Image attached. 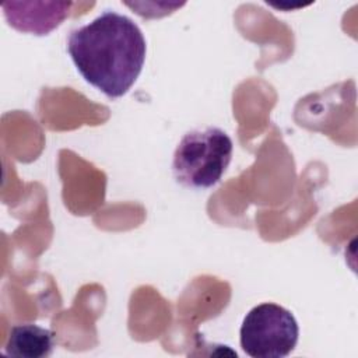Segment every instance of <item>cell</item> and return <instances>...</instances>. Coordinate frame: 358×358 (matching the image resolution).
<instances>
[{
  "instance_id": "277c9868",
  "label": "cell",
  "mask_w": 358,
  "mask_h": 358,
  "mask_svg": "<svg viewBox=\"0 0 358 358\" xmlns=\"http://www.w3.org/2000/svg\"><path fill=\"white\" fill-rule=\"evenodd\" d=\"M71 3H6L4 17L15 29L34 35H48L69 15Z\"/></svg>"
},
{
  "instance_id": "7a4b0ae2",
  "label": "cell",
  "mask_w": 358,
  "mask_h": 358,
  "mask_svg": "<svg viewBox=\"0 0 358 358\" xmlns=\"http://www.w3.org/2000/svg\"><path fill=\"white\" fill-rule=\"evenodd\" d=\"M232 138L220 127L187 131L176 145L172 172L178 183L190 189H210L225 173L232 159Z\"/></svg>"
},
{
  "instance_id": "5b68a950",
  "label": "cell",
  "mask_w": 358,
  "mask_h": 358,
  "mask_svg": "<svg viewBox=\"0 0 358 358\" xmlns=\"http://www.w3.org/2000/svg\"><path fill=\"white\" fill-rule=\"evenodd\" d=\"M55 348L52 330L35 323H21L11 327L4 351L7 355L20 358L49 357Z\"/></svg>"
},
{
  "instance_id": "3957f363",
  "label": "cell",
  "mask_w": 358,
  "mask_h": 358,
  "mask_svg": "<svg viewBox=\"0 0 358 358\" xmlns=\"http://www.w3.org/2000/svg\"><path fill=\"white\" fill-rule=\"evenodd\" d=\"M298 337L295 316L274 302L252 308L239 331L241 347L252 358H284L295 350Z\"/></svg>"
},
{
  "instance_id": "6da1fadb",
  "label": "cell",
  "mask_w": 358,
  "mask_h": 358,
  "mask_svg": "<svg viewBox=\"0 0 358 358\" xmlns=\"http://www.w3.org/2000/svg\"><path fill=\"white\" fill-rule=\"evenodd\" d=\"M67 52L88 84L116 99L137 81L147 45L140 27L130 17L106 10L70 32Z\"/></svg>"
}]
</instances>
